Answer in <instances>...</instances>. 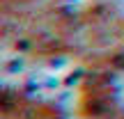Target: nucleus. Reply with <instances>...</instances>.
Instances as JSON below:
<instances>
[{
	"instance_id": "nucleus-1",
	"label": "nucleus",
	"mask_w": 124,
	"mask_h": 119,
	"mask_svg": "<svg viewBox=\"0 0 124 119\" xmlns=\"http://www.w3.org/2000/svg\"><path fill=\"white\" fill-rule=\"evenodd\" d=\"M2 119H62L58 110H53L46 103H32L25 98L5 101V115Z\"/></svg>"
}]
</instances>
